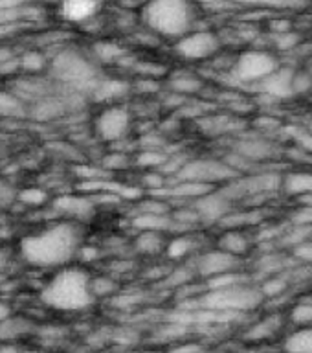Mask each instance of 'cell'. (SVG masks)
Masks as SVG:
<instances>
[{"label": "cell", "instance_id": "cell-13", "mask_svg": "<svg viewBox=\"0 0 312 353\" xmlns=\"http://www.w3.org/2000/svg\"><path fill=\"white\" fill-rule=\"evenodd\" d=\"M105 0H61L59 13L66 22L85 24L103 10Z\"/></svg>", "mask_w": 312, "mask_h": 353}, {"label": "cell", "instance_id": "cell-30", "mask_svg": "<svg viewBox=\"0 0 312 353\" xmlns=\"http://www.w3.org/2000/svg\"><path fill=\"white\" fill-rule=\"evenodd\" d=\"M300 41H302V37H300L296 32H292V30H287V32H275L274 37H272L274 46L278 50H281V52L298 48V46H300Z\"/></svg>", "mask_w": 312, "mask_h": 353}, {"label": "cell", "instance_id": "cell-17", "mask_svg": "<svg viewBox=\"0 0 312 353\" xmlns=\"http://www.w3.org/2000/svg\"><path fill=\"white\" fill-rule=\"evenodd\" d=\"M281 188L289 195L302 199L312 195V171H292L283 176Z\"/></svg>", "mask_w": 312, "mask_h": 353}, {"label": "cell", "instance_id": "cell-6", "mask_svg": "<svg viewBox=\"0 0 312 353\" xmlns=\"http://www.w3.org/2000/svg\"><path fill=\"white\" fill-rule=\"evenodd\" d=\"M175 175L176 181L197 182V184L215 188L233 181L236 176H239V173L226 160L197 159L182 162L180 168L175 171Z\"/></svg>", "mask_w": 312, "mask_h": 353}, {"label": "cell", "instance_id": "cell-16", "mask_svg": "<svg viewBox=\"0 0 312 353\" xmlns=\"http://www.w3.org/2000/svg\"><path fill=\"white\" fill-rule=\"evenodd\" d=\"M35 325L26 316H13L8 314L2 322H0V342L4 344H13L15 341H21L22 336L32 335Z\"/></svg>", "mask_w": 312, "mask_h": 353}, {"label": "cell", "instance_id": "cell-31", "mask_svg": "<svg viewBox=\"0 0 312 353\" xmlns=\"http://www.w3.org/2000/svg\"><path fill=\"white\" fill-rule=\"evenodd\" d=\"M167 160L169 159H167L164 153H160L156 149H147V151H143V153L140 154L138 162H140V165H143V168H147V170H156L160 165H165Z\"/></svg>", "mask_w": 312, "mask_h": 353}, {"label": "cell", "instance_id": "cell-1", "mask_svg": "<svg viewBox=\"0 0 312 353\" xmlns=\"http://www.w3.org/2000/svg\"><path fill=\"white\" fill-rule=\"evenodd\" d=\"M83 247V230L76 221H59L43 230L28 234L19 243L21 258L32 267H65Z\"/></svg>", "mask_w": 312, "mask_h": 353}, {"label": "cell", "instance_id": "cell-35", "mask_svg": "<svg viewBox=\"0 0 312 353\" xmlns=\"http://www.w3.org/2000/svg\"><path fill=\"white\" fill-rule=\"evenodd\" d=\"M21 65L24 70H32V72H39L43 70L44 65H46V61L39 52H28L21 57Z\"/></svg>", "mask_w": 312, "mask_h": 353}, {"label": "cell", "instance_id": "cell-8", "mask_svg": "<svg viewBox=\"0 0 312 353\" xmlns=\"http://www.w3.org/2000/svg\"><path fill=\"white\" fill-rule=\"evenodd\" d=\"M132 127L131 110L125 105H107L94 120V132L101 142H120L129 134Z\"/></svg>", "mask_w": 312, "mask_h": 353}, {"label": "cell", "instance_id": "cell-37", "mask_svg": "<svg viewBox=\"0 0 312 353\" xmlns=\"http://www.w3.org/2000/svg\"><path fill=\"white\" fill-rule=\"evenodd\" d=\"M292 254L294 258L300 259V261H305V263H312V237L302 241L296 247H292Z\"/></svg>", "mask_w": 312, "mask_h": 353}, {"label": "cell", "instance_id": "cell-43", "mask_svg": "<svg viewBox=\"0 0 312 353\" xmlns=\"http://www.w3.org/2000/svg\"><path fill=\"white\" fill-rule=\"evenodd\" d=\"M0 353H19V350L13 344H4V346L0 347Z\"/></svg>", "mask_w": 312, "mask_h": 353}, {"label": "cell", "instance_id": "cell-34", "mask_svg": "<svg viewBox=\"0 0 312 353\" xmlns=\"http://www.w3.org/2000/svg\"><path fill=\"white\" fill-rule=\"evenodd\" d=\"M312 88V76L305 70H294L292 76V92L303 94Z\"/></svg>", "mask_w": 312, "mask_h": 353}, {"label": "cell", "instance_id": "cell-29", "mask_svg": "<svg viewBox=\"0 0 312 353\" xmlns=\"http://www.w3.org/2000/svg\"><path fill=\"white\" fill-rule=\"evenodd\" d=\"M197 276L195 269L193 267H186V265H182V267H176L169 272V274L165 276V283L169 287H186L187 283H191V280Z\"/></svg>", "mask_w": 312, "mask_h": 353}, {"label": "cell", "instance_id": "cell-41", "mask_svg": "<svg viewBox=\"0 0 312 353\" xmlns=\"http://www.w3.org/2000/svg\"><path fill=\"white\" fill-rule=\"evenodd\" d=\"M8 263H10V252L6 248H0V272H4Z\"/></svg>", "mask_w": 312, "mask_h": 353}, {"label": "cell", "instance_id": "cell-15", "mask_svg": "<svg viewBox=\"0 0 312 353\" xmlns=\"http://www.w3.org/2000/svg\"><path fill=\"white\" fill-rule=\"evenodd\" d=\"M292 76H294V68H287V66L281 65L274 74H270L264 81L259 83L258 87L269 98L285 99L289 96H294V92H292Z\"/></svg>", "mask_w": 312, "mask_h": 353}, {"label": "cell", "instance_id": "cell-2", "mask_svg": "<svg viewBox=\"0 0 312 353\" xmlns=\"http://www.w3.org/2000/svg\"><path fill=\"white\" fill-rule=\"evenodd\" d=\"M88 270L76 265H65L50 278L41 289V300L44 305L63 311V313H79L92 307L96 298L90 289Z\"/></svg>", "mask_w": 312, "mask_h": 353}, {"label": "cell", "instance_id": "cell-39", "mask_svg": "<svg viewBox=\"0 0 312 353\" xmlns=\"http://www.w3.org/2000/svg\"><path fill=\"white\" fill-rule=\"evenodd\" d=\"M294 138H296L298 148L302 149V151L312 153V132L302 131V129H296V132H294Z\"/></svg>", "mask_w": 312, "mask_h": 353}, {"label": "cell", "instance_id": "cell-32", "mask_svg": "<svg viewBox=\"0 0 312 353\" xmlns=\"http://www.w3.org/2000/svg\"><path fill=\"white\" fill-rule=\"evenodd\" d=\"M17 190L8 179L0 176V208H10L17 203Z\"/></svg>", "mask_w": 312, "mask_h": 353}, {"label": "cell", "instance_id": "cell-24", "mask_svg": "<svg viewBox=\"0 0 312 353\" xmlns=\"http://www.w3.org/2000/svg\"><path fill=\"white\" fill-rule=\"evenodd\" d=\"M281 327V319L280 316H269V319L261 320L258 324L253 325L252 330L248 331V339L252 341H263L269 339L270 335H274L275 331Z\"/></svg>", "mask_w": 312, "mask_h": 353}, {"label": "cell", "instance_id": "cell-36", "mask_svg": "<svg viewBox=\"0 0 312 353\" xmlns=\"http://www.w3.org/2000/svg\"><path fill=\"white\" fill-rule=\"evenodd\" d=\"M287 289V281L280 276H275V278H270L269 281H264L263 287H261V292H263V296H278L281 292Z\"/></svg>", "mask_w": 312, "mask_h": 353}, {"label": "cell", "instance_id": "cell-23", "mask_svg": "<svg viewBox=\"0 0 312 353\" xmlns=\"http://www.w3.org/2000/svg\"><path fill=\"white\" fill-rule=\"evenodd\" d=\"M94 90H96V98L105 99V101H112L116 98H121L127 92V85L123 81L109 79V81L94 85Z\"/></svg>", "mask_w": 312, "mask_h": 353}, {"label": "cell", "instance_id": "cell-18", "mask_svg": "<svg viewBox=\"0 0 312 353\" xmlns=\"http://www.w3.org/2000/svg\"><path fill=\"white\" fill-rule=\"evenodd\" d=\"M220 250H225V252L231 254V256H236V258L241 259L245 254H248L250 250V239H248L247 234H242L241 230H237V228H230V230H226L222 236L219 237V247Z\"/></svg>", "mask_w": 312, "mask_h": 353}, {"label": "cell", "instance_id": "cell-27", "mask_svg": "<svg viewBox=\"0 0 312 353\" xmlns=\"http://www.w3.org/2000/svg\"><path fill=\"white\" fill-rule=\"evenodd\" d=\"M17 203L26 206H43L48 203V193L43 188H24L17 192Z\"/></svg>", "mask_w": 312, "mask_h": 353}, {"label": "cell", "instance_id": "cell-33", "mask_svg": "<svg viewBox=\"0 0 312 353\" xmlns=\"http://www.w3.org/2000/svg\"><path fill=\"white\" fill-rule=\"evenodd\" d=\"M292 320L296 324H312V300H303L292 309Z\"/></svg>", "mask_w": 312, "mask_h": 353}, {"label": "cell", "instance_id": "cell-9", "mask_svg": "<svg viewBox=\"0 0 312 353\" xmlns=\"http://www.w3.org/2000/svg\"><path fill=\"white\" fill-rule=\"evenodd\" d=\"M220 50V37L211 30H191L176 39L175 54L184 61H206Z\"/></svg>", "mask_w": 312, "mask_h": 353}, {"label": "cell", "instance_id": "cell-7", "mask_svg": "<svg viewBox=\"0 0 312 353\" xmlns=\"http://www.w3.org/2000/svg\"><path fill=\"white\" fill-rule=\"evenodd\" d=\"M52 72L63 85L83 88L87 85H94L96 79V66L87 55L77 50H63L52 63Z\"/></svg>", "mask_w": 312, "mask_h": 353}, {"label": "cell", "instance_id": "cell-28", "mask_svg": "<svg viewBox=\"0 0 312 353\" xmlns=\"http://www.w3.org/2000/svg\"><path fill=\"white\" fill-rule=\"evenodd\" d=\"M94 55L98 57L99 61H105V63H112V61H118L120 57L125 55V50L121 48L120 44L116 43H96L94 46Z\"/></svg>", "mask_w": 312, "mask_h": 353}, {"label": "cell", "instance_id": "cell-3", "mask_svg": "<svg viewBox=\"0 0 312 353\" xmlns=\"http://www.w3.org/2000/svg\"><path fill=\"white\" fill-rule=\"evenodd\" d=\"M143 26L160 37L178 39L195 30V0H147L140 11Z\"/></svg>", "mask_w": 312, "mask_h": 353}, {"label": "cell", "instance_id": "cell-10", "mask_svg": "<svg viewBox=\"0 0 312 353\" xmlns=\"http://www.w3.org/2000/svg\"><path fill=\"white\" fill-rule=\"evenodd\" d=\"M193 210L197 212L198 221H206V223H217L233 212V201L226 195L222 190H209L198 199L193 201Z\"/></svg>", "mask_w": 312, "mask_h": 353}, {"label": "cell", "instance_id": "cell-20", "mask_svg": "<svg viewBox=\"0 0 312 353\" xmlns=\"http://www.w3.org/2000/svg\"><path fill=\"white\" fill-rule=\"evenodd\" d=\"M171 90L178 96H191V94H197L202 90L204 83L200 77L193 76L189 72H180V74H176V76L171 77L169 81Z\"/></svg>", "mask_w": 312, "mask_h": 353}, {"label": "cell", "instance_id": "cell-38", "mask_svg": "<svg viewBox=\"0 0 312 353\" xmlns=\"http://www.w3.org/2000/svg\"><path fill=\"white\" fill-rule=\"evenodd\" d=\"M142 182H143V186L149 188V190H154V192H156V190H160V188H162L165 184V176L162 175V173H156V171H154V170H149L147 173L143 175Z\"/></svg>", "mask_w": 312, "mask_h": 353}, {"label": "cell", "instance_id": "cell-11", "mask_svg": "<svg viewBox=\"0 0 312 353\" xmlns=\"http://www.w3.org/2000/svg\"><path fill=\"white\" fill-rule=\"evenodd\" d=\"M239 261L241 259L231 256V254L220 250V248H214V250H206L195 259L193 269L198 276H202L206 280L214 278V276L225 274V272H231V270H239Z\"/></svg>", "mask_w": 312, "mask_h": 353}, {"label": "cell", "instance_id": "cell-40", "mask_svg": "<svg viewBox=\"0 0 312 353\" xmlns=\"http://www.w3.org/2000/svg\"><path fill=\"white\" fill-rule=\"evenodd\" d=\"M103 165H107L109 170H118V168L121 170V168H125L127 165V157L120 153L109 154L107 159H103Z\"/></svg>", "mask_w": 312, "mask_h": 353}, {"label": "cell", "instance_id": "cell-5", "mask_svg": "<svg viewBox=\"0 0 312 353\" xmlns=\"http://www.w3.org/2000/svg\"><path fill=\"white\" fill-rule=\"evenodd\" d=\"M281 66L278 55L269 50H245L231 66V76L242 85H259Z\"/></svg>", "mask_w": 312, "mask_h": 353}, {"label": "cell", "instance_id": "cell-4", "mask_svg": "<svg viewBox=\"0 0 312 353\" xmlns=\"http://www.w3.org/2000/svg\"><path fill=\"white\" fill-rule=\"evenodd\" d=\"M263 292L247 281L225 289L204 291L198 298V307L211 313H247L263 302Z\"/></svg>", "mask_w": 312, "mask_h": 353}, {"label": "cell", "instance_id": "cell-19", "mask_svg": "<svg viewBox=\"0 0 312 353\" xmlns=\"http://www.w3.org/2000/svg\"><path fill=\"white\" fill-rule=\"evenodd\" d=\"M165 243H167V237L162 232H149L142 230L138 232L136 239H134V247L140 254H145V256H156V254H162L165 250Z\"/></svg>", "mask_w": 312, "mask_h": 353}, {"label": "cell", "instance_id": "cell-25", "mask_svg": "<svg viewBox=\"0 0 312 353\" xmlns=\"http://www.w3.org/2000/svg\"><path fill=\"white\" fill-rule=\"evenodd\" d=\"M90 289H92L94 298L98 300L101 296H114L120 285L110 276H92L90 278Z\"/></svg>", "mask_w": 312, "mask_h": 353}, {"label": "cell", "instance_id": "cell-26", "mask_svg": "<svg viewBox=\"0 0 312 353\" xmlns=\"http://www.w3.org/2000/svg\"><path fill=\"white\" fill-rule=\"evenodd\" d=\"M241 2L264 10H300L307 4V0H241Z\"/></svg>", "mask_w": 312, "mask_h": 353}, {"label": "cell", "instance_id": "cell-42", "mask_svg": "<svg viewBox=\"0 0 312 353\" xmlns=\"http://www.w3.org/2000/svg\"><path fill=\"white\" fill-rule=\"evenodd\" d=\"M8 314H11L10 305H8V303H4V302H0V322H2V320H4Z\"/></svg>", "mask_w": 312, "mask_h": 353}, {"label": "cell", "instance_id": "cell-14", "mask_svg": "<svg viewBox=\"0 0 312 353\" xmlns=\"http://www.w3.org/2000/svg\"><path fill=\"white\" fill-rule=\"evenodd\" d=\"M54 210L70 221H83L94 214V203L85 195H61L54 201Z\"/></svg>", "mask_w": 312, "mask_h": 353}, {"label": "cell", "instance_id": "cell-12", "mask_svg": "<svg viewBox=\"0 0 312 353\" xmlns=\"http://www.w3.org/2000/svg\"><path fill=\"white\" fill-rule=\"evenodd\" d=\"M233 154L245 162L247 165L259 164L264 160L272 159L275 154V145L269 142L267 138L259 137H250V138H241L233 148Z\"/></svg>", "mask_w": 312, "mask_h": 353}, {"label": "cell", "instance_id": "cell-44", "mask_svg": "<svg viewBox=\"0 0 312 353\" xmlns=\"http://www.w3.org/2000/svg\"><path fill=\"white\" fill-rule=\"evenodd\" d=\"M19 353H43V352H37V350H26V352H19Z\"/></svg>", "mask_w": 312, "mask_h": 353}, {"label": "cell", "instance_id": "cell-22", "mask_svg": "<svg viewBox=\"0 0 312 353\" xmlns=\"http://www.w3.org/2000/svg\"><path fill=\"white\" fill-rule=\"evenodd\" d=\"M195 250V239L189 236H175L167 239L165 243L164 252L169 256L171 259H182L186 258L187 254H191Z\"/></svg>", "mask_w": 312, "mask_h": 353}, {"label": "cell", "instance_id": "cell-21", "mask_svg": "<svg viewBox=\"0 0 312 353\" xmlns=\"http://www.w3.org/2000/svg\"><path fill=\"white\" fill-rule=\"evenodd\" d=\"M287 353H312V327H302L287 336Z\"/></svg>", "mask_w": 312, "mask_h": 353}]
</instances>
